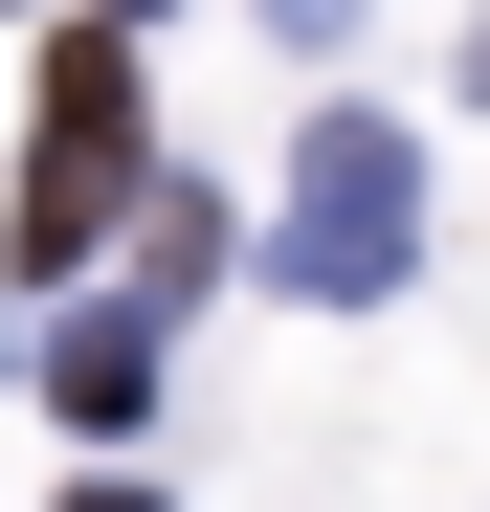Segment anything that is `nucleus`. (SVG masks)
Listing matches in <instances>:
<instances>
[{
  "mask_svg": "<svg viewBox=\"0 0 490 512\" xmlns=\"http://www.w3.org/2000/svg\"><path fill=\"white\" fill-rule=\"evenodd\" d=\"M134 156H156V90H134V23L90 0V23L45 45V134H23V223H0V268H90L112 245V201H134Z\"/></svg>",
  "mask_w": 490,
  "mask_h": 512,
  "instance_id": "1",
  "label": "nucleus"
},
{
  "mask_svg": "<svg viewBox=\"0 0 490 512\" xmlns=\"http://www.w3.org/2000/svg\"><path fill=\"white\" fill-rule=\"evenodd\" d=\"M268 268H290L312 312H379L401 268H424V156H401V112H312V134H290Z\"/></svg>",
  "mask_w": 490,
  "mask_h": 512,
  "instance_id": "2",
  "label": "nucleus"
},
{
  "mask_svg": "<svg viewBox=\"0 0 490 512\" xmlns=\"http://www.w3.org/2000/svg\"><path fill=\"white\" fill-rule=\"evenodd\" d=\"M45 401L90 423V446H112V423H156V312H67V334H45Z\"/></svg>",
  "mask_w": 490,
  "mask_h": 512,
  "instance_id": "3",
  "label": "nucleus"
},
{
  "mask_svg": "<svg viewBox=\"0 0 490 512\" xmlns=\"http://www.w3.org/2000/svg\"><path fill=\"white\" fill-rule=\"evenodd\" d=\"M335 23H357V0H268V45H335Z\"/></svg>",
  "mask_w": 490,
  "mask_h": 512,
  "instance_id": "4",
  "label": "nucleus"
},
{
  "mask_svg": "<svg viewBox=\"0 0 490 512\" xmlns=\"http://www.w3.org/2000/svg\"><path fill=\"white\" fill-rule=\"evenodd\" d=\"M67 512H134V490H67Z\"/></svg>",
  "mask_w": 490,
  "mask_h": 512,
  "instance_id": "5",
  "label": "nucleus"
}]
</instances>
